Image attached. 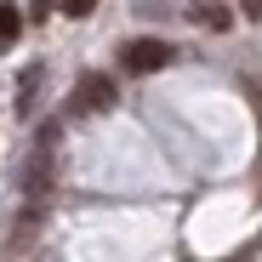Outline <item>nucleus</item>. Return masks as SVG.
Wrapping results in <instances>:
<instances>
[{
    "label": "nucleus",
    "instance_id": "nucleus-5",
    "mask_svg": "<svg viewBox=\"0 0 262 262\" xmlns=\"http://www.w3.org/2000/svg\"><path fill=\"white\" fill-rule=\"evenodd\" d=\"M194 17H200L205 29H216V34H228V29H234V12H228V6H216V0H211V6H200Z\"/></svg>",
    "mask_w": 262,
    "mask_h": 262
},
{
    "label": "nucleus",
    "instance_id": "nucleus-8",
    "mask_svg": "<svg viewBox=\"0 0 262 262\" xmlns=\"http://www.w3.org/2000/svg\"><path fill=\"white\" fill-rule=\"evenodd\" d=\"M46 6H52V0H34V17H46Z\"/></svg>",
    "mask_w": 262,
    "mask_h": 262
},
{
    "label": "nucleus",
    "instance_id": "nucleus-6",
    "mask_svg": "<svg viewBox=\"0 0 262 262\" xmlns=\"http://www.w3.org/2000/svg\"><path fill=\"white\" fill-rule=\"evenodd\" d=\"M57 12H63V17H92L97 0H57Z\"/></svg>",
    "mask_w": 262,
    "mask_h": 262
},
{
    "label": "nucleus",
    "instance_id": "nucleus-3",
    "mask_svg": "<svg viewBox=\"0 0 262 262\" xmlns=\"http://www.w3.org/2000/svg\"><path fill=\"white\" fill-rule=\"evenodd\" d=\"M120 57H125V69H131V74H160V69L177 57V52H171L165 40H131Z\"/></svg>",
    "mask_w": 262,
    "mask_h": 262
},
{
    "label": "nucleus",
    "instance_id": "nucleus-4",
    "mask_svg": "<svg viewBox=\"0 0 262 262\" xmlns=\"http://www.w3.org/2000/svg\"><path fill=\"white\" fill-rule=\"evenodd\" d=\"M17 34H23V12L12 6V0H0V52H6Z\"/></svg>",
    "mask_w": 262,
    "mask_h": 262
},
{
    "label": "nucleus",
    "instance_id": "nucleus-7",
    "mask_svg": "<svg viewBox=\"0 0 262 262\" xmlns=\"http://www.w3.org/2000/svg\"><path fill=\"white\" fill-rule=\"evenodd\" d=\"M245 12H251V17H262V0H245Z\"/></svg>",
    "mask_w": 262,
    "mask_h": 262
},
{
    "label": "nucleus",
    "instance_id": "nucleus-2",
    "mask_svg": "<svg viewBox=\"0 0 262 262\" xmlns=\"http://www.w3.org/2000/svg\"><path fill=\"white\" fill-rule=\"evenodd\" d=\"M114 103H120V92H114L108 74H80V85H74V108H80V114H103V108H114Z\"/></svg>",
    "mask_w": 262,
    "mask_h": 262
},
{
    "label": "nucleus",
    "instance_id": "nucleus-1",
    "mask_svg": "<svg viewBox=\"0 0 262 262\" xmlns=\"http://www.w3.org/2000/svg\"><path fill=\"white\" fill-rule=\"evenodd\" d=\"M52 183H57V125H40V137L29 148V165H23V200H29V211H40L52 200Z\"/></svg>",
    "mask_w": 262,
    "mask_h": 262
}]
</instances>
